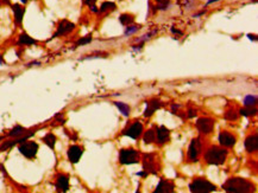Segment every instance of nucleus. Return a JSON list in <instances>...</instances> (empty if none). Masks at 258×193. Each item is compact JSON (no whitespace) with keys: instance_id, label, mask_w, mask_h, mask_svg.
<instances>
[{"instance_id":"473e14b6","label":"nucleus","mask_w":258,"mask_h":193,"mask_svg":"<svg viewBox=\"0 0 258 193\" xmlns=\"http://www.w3.org/2000/svg\"><path fill=\"white\" fill-rule=\"evenodd\" d=\"M195 115H196V111H194V110H191V109H190L189 114H188V117H190V119H191V117H194Z\"/></svg>"},{"instance_id":"c756f323","label":"nucleus","mask_w":258,"mask_h":193,"mask_svg":"<svg viewBox=\"0 0 258 193\" xmlns=\"http://www.w3.org/2000/svg\"><path fill=\"white\" fill-rule=\"evenodd\" d=\"M139 30V26H136V25H133V26H129V28H126V31H125V36H129V34H132V33H135Z\"/></svg>"},{"instance_id":"7c9ffc66","label":"nucleus","mask_w":258,"mask_h":193,"mask_svg":"<svg viewBox=\"0 0 258 193\" xmlns=\"http://www.w3.org/2000/svg\"><path fill=\"white\" fill-rule=\"evenodd\" d=\"M150 36H151V33H149V34H144V36H143V38H139L138 41H146V39H150Z\"/></svg>"},{"instance_id":"c85d7f7f","label":"nucleus","mask_w":258,"mask_h":193,"mask_svg":"<svg viewBox=\"0 0 258 193\" xmlns=\"http://www.w3.org/2000/svg\"><path fill=\"white\" fill-rule=\"evenodd\" d=\"M225 119H226V120H230V121L237 120V119H238V114H237L234 110H230L225 114Z\"/></svg>"},{"instance_id":"f704fd0d","label":"nucleus","mask_w":258,"mask_h":193,"mask_svg":"<svg viewBox=\"0 0 258 193\" xmlns=\"http://www.w3.org/2000/svg\"><path fill=\"white\" fill-rule=\"evenodd\" d=\"M171 31H173L174 33H178V34H182V32H181V31H178V30H175V28H171Z\"/></svg>"},{"instance_id":"2f4dec72","label":"nucleus","mask_w":258,"mask_h":193,"mask_svg":"<svg viewBox=\"0 0 258 193\" xmlns=\"http://www.w3.org/2000/svg\"><path fill=\"white\" fill-rule=\"evenodd\" d=\"M95 1H96V0H84V4H86V5L92 6V5H94L95 4Z\"/></svg>"},{"instance_id":"7ed1b4c3","label":"nucleus","mask_w":258,"mask_h":193,"mask_svg":"<svg viewBox=\"0 0 258 193\" xmlns=\"http://www.w3.org/2000/svg\"><path fill=\"white\" fill-rule=\"evenodd\" d=\"M189 190L194 193H207V192H214L217 190V187H215V185H213L208 180L195 179L193 182H190Z\"/></svg>"},{"instance_id":"f257e3e1","label":"nucleus","mask_w":258,"mask_h":193,"mask_svg":"<svg viewBox=\"0 0 258 193\" xmlns=\"http://www.w3.org/2000/svg\"><path fill=\"white\" fill-rule=\"evenodd\" d=\"M222 188L226 192L233 193H246L253 190V185L243 178H230L224 185Z\"/></svg>"},{"instance_id":"bb28decb","label":"nucleus","mask_w":258,"mask_h":193,"mask_svg":"<svg viewBox=\"0 0 258 193\" xmlns=\"http://www.w3.org/2000/svg\"><path fill=\"white\" fill-rule=\"evenodd\" d=\"M91 41H92V34H88V36H86V37H83V38H81V39H79V41H76V45L77 46H82V45H86V44H88Z\"/></svg>"},{"instance_id":"cd10ccee","label":"nucleus","mask_w":258,"mask_h":193,"mask_svg":"<svg viewBox=\"0 0 258 193\" xmlns=\"http://www.w3.org/2000/svg\"><path fill=\"white\" fill-rule=\"evenodd\" d=\"M156 2L158 4V10H167L170 5V0H156Z\"/></svg>"},{"instance_id":"39448f33","label":"nucleus","mask_w":258,"mask_h":193,"mask_svg":"<svg viewBox=\"0 0 258 193\" xmlns=\"http://www.w3.org/2000/svg\"><path fill=\"white\" fill-rule=\"evenodd\" d=\"M119 160L122 165L137 164L138 162V152L135 149H122Z\"/></svg>"},{"instance_id":"a211bd4d","label":"nucleus","mask_w":258,"mask_h":193,"mask_svg":"<svg viewBox=\"0 0 258 193\" xmlns=\"http://www.w3.org/2000/svg\"><path fill=\"white\" fill-rule=\"evenodd\" d=\"M18 44H20V45H35V44H37V41L32 37H30L27 33H22L18 38Z\"/></svg>"},{"instance_id":"b1692460","label":"nucleus","mask_w":258,"mask_h":193,"mask_svg":"<svg viewBox=\"0 0 258 193\" xmlns=\"http://www.w3.org/2000/svg\"><path fill=\"white\" fill-rule=\"evenodd\" d=\"M240 114L243 116H246V117L247 116H253V115L257 114V109L256 108H252V107H246V108L240 110Z\"/></svg>"},{"instance_id":"f3484780","label":"nucleus","mask_w":258,"mask_h":193,"mask_svg":"<svg viewBox=\"0 0 258 193\" xmlns=\"http://www.w3.org/2000/svg\"><path fill=\"white\" fill-rule=\"evenodd\" d=\"M157 140H158V143H164V142H167V140L169 139V135H170V132H169V129L167 128V127H164V126H161V127H158L157 128Z\"/></svg>"},{"instance_id":"aec40b11","label":"nucleus","mask_w":258,"mask_h":193,"mask_svg":"<svg viewBox=\"0 0 258 193\" xmlns=\"http://www.w3.org/2000/svg\"><path fill=\"white\" fill-rule=\"evenodd\" d=\"M114 104H115V107H117L119 110L122 111V114L124 116H129V115H130V107H129L127 104H125V103H122V102H114Z\"/></svg>"},{"instance_id":"dca6fc26","label":"nucleus","mask_w":258,"mask_h":193,"mask_svg":"<svg viewBox=\"0 0 258 193\" xmlns=\"http://www.w3.org/2000/svg\"><path fill=\"white\" fill-rule=\"evenodd\" d=\"M160 108H161V102L158 100H151L149 103H148V106H146L145 111H144V116L145 117H150L155 111L157 110V109H160Z\"/></svg>"},{"instance_id":"9b49d317","label":"nucleus","mask_w":258,"mask_h":193,"mask_svg":"<svg viewBox=\"0 0 258 193\" xmlns=\"http://www.w3.org/2000/svg\"><path fill=\"white\" fill-rule=\"evenodd\" d=\"M219 142L224 147H232L236 143V138L229 132H221L219 134Z\"/></svg>"},{"instance_id":"4be33fe9","label":"nucleus","mask_w":258,"mask_h":193,"mask_svg":"<svg viewBox=\"0 0 258 193\" xmlns=\"http://www.w3.org/2000/svg\"><path fill=\"white\" fill-rule=\"evenodd\" d=\"M143 140H144L145 143H151V142H153V141L156 140V133H155L152 129H150V130H148V132L144 134Z\"/></svg>"},{"instance_id":"5701e85b","label":"nucleus","mask_w":258,"mask_h":193,"mask_svg":"<svg viewBox=\"0 0 258 193\" xmlns=\"http://www.w3.org/2000/svg\"><path fill=\"white\" fill-rule=\"evenodd\" d=\"M257 103V97L253 96V95H247V96L244 97V106L245 107H252V106H256Z\"/></svg>"},{"instance_id":"6e6552de","label":"nucleus","mask_w":258,"mask_h":193,"mask_svg":"<svg viewBox=\"0 0 258 193\" xmlns=\"http://www.w3.org/2000/svg\"><path fill=\"white\" fill-rule=\"evenodd\" d=\"M82 153H83V151H82V148L80 146H77V145L70 146L68 152H67L69 161H70L71 164H77L79 160H80V158L82 156Z\"/></svg>"},{"instance_id":"9d476101","label":"nucleus","mask_w":258,"mask_h":193,"mask_svg":"<svg viewBox=\"0 0 258 193\" xmlns=\"http://www.w3.org/2000/svg\"><path fill=\"white\" fill-rule=\"evenodd\" d=\"M201 151V145L199 139H194L191 140L189 145V151H188V156H189L190 161H198V156Z\"/></svg>"},{"instance_id":"412c9836","label":"nucleus","mask_w":258,"mask_h":193,"mask_svg":"<svg viewBox=\"0 0 258 193\" xmlns=\"http://www.w3.org/2000/svg\"><path fill=\"white\" fill-rule=\"evenodd\" d=\"M25 133V128H23L22 126H15L13 129L10 132V136H12V138H17V136H20V135H23Z\"/></svg>"},{"instance_id":"72a5a7b5","label":"nucleus","mask_w":258,"mask_h":193,"mask_svg":"<svg viewBox=\"0 0 258 193\" xmlns=\"http://www.w3.org/2000/svg\"><path fill=\"white\" fill-rule=\"evenodd\" d=\"M149 173H144V172H138L137 173V175H139V177H146Z\"/></svg>"},{"instance_id":"a878e982","label":"nucleus","mask_w":258,"mask_h":193,"mask_svg":"<svg viewBox=\"0 0 258 193\" xmlns=\"http://www.w3.org/2000/svg\"><path fill=\"white\" fill-rule=\"evenodd\" d=\"M114 10L115 8V4H113V2H109V1H106V2H104L102 5H101V7H100V12H105V11H107V10Z\"/></svg>"},{"instance_id":"4468645a","label":"nucleus","mask_w":258,"mask_h":193,"mask_svg":"<svg viewBox=\"0 0 258 193\" xmlns=\"http://www.w3.org/2000/svg\"><path fill=\"white\" fill-rule=\"evenodd\" d=\"M156 193H170L174 192V184L170 182V181H167V180H161L160 184L157 185L156 190H155Z\"/></svg>"},{"instance_id":"1a4fd4ad","label":"nucleus","mask_w":258,"mask_h":193,"mask_svg":"<svg viewBox=\"0 0 258 193\" xmlns=\"http://www.w3.org/2000/svg\"><path fill=\"white\" fill-rule=\"evenodd\" d=\"M142 132H143V124L140 123L139 121H136L133 124H131V127L129 129H125L122 132V134L127 135V136H130L132 139H138L140 136Z\"/></svg>"},{"instance_id":"ea45409f","label":"nucleus","mask_w":258,"mask_h":193,"mask_svg":"<svg viewBox=\"0 0 258 193\" xmlns=\"http://www.w3.org/2000/svg\"><path fill=\"white\" fill-rule=\"evenodd\" d=\"M4 1H5L6 4H9V2H10V0H4Z\"/></svg>"},{"instance_id":"6ab92c4d","label":"nucleus","mask_w":258,"mask_h":193,"mask_svg":"<svg viewBox=\"0 0 258 193\" xmlns=\"http://www.w3.org/2000/svg\"><path fill=\"white\" fill-rule=\"evenodd\" d=\"M43 141H44V143H45L49 148H51V149H54L55 148V145H56V136H55L53 133L46 134V135L43 138Z\"/></svg>"},{"instance_id":"423d86ee","label":"nucleus","mask_w":258,"mask_h":193,"mask_svg":"<svg viewBox=\"0 0 258 193\" xmlns=\"http://www.w3.org/2000/svg\"><path fill=\"white\" fill-rule=\"evenodd\" d=\"M196 127L202 133V134H209L212 130H213V127H214V121L209 117H201L196 122Z\"/></svg>"},{"instance_id":"58836bf2","label":"nucleus","mask_w":258,"mask_h":193,"mask_svg":"<svg viewBox=\"0 0 258 193\" xmlns=\"http://www.w3.org/2000/svg\"><path fill=\"white\" fill-rule=\"evenodd\" d=\"M20 1H22V2H24V4H25V2H27V0H20Z\"/></svg>"},{"instance_id":"393cba45","label":"nucleus","mask_w":258,"mask_h":193,"mask_svg":"<svg viewBox=\"0 0 258 193\" xmlns=\"http://www.w3.org/2000/svg\"><path fill=\"white\" fill-rule=\"evenodd\" d=\"M119 21L122 23V25H129V24L133 23V18H132V15H130V14H122V15L119 17Z\"/></svg>"},{"instance_id":"2eb2a0df","label":"nucleus","mask_w":258,"mask_h":193,"mask_svg":"<svg viewBox=\"0 0 258 193\" xmlns=\"http://www.w3.org/2000/svg\"><path fill=\"white\" fill-rule=\"evenodd\" d=\"M12 11H13V13H14V20H15V24H17V25H20V24H22V21H23L24 12H25L24 7H23V6H20L19 4H14V5H12Z\"/></svg>"},{"instance_id":"c9c22d12","label":"nucleus","mask_w":258,"mask_h":193,"mask_svg":"<svg viewBox=\"0 0 258 193\" xmlns=\"http://www.w3.org/2000/svg\"><path fill=\"white\" fill-rule=\"evenodd\" d=\"M249 37H250V39H253V41H256V36H251V34H249Z\"/></svg>"},{"instance_id":"f03ea898","label":"nucleus","mask_w":258,"mask_h":193,"mask_svg":"<svg viewBox=\"0 0 258 193\" xmlns=\"http://www.w3.org/2000/svg\"><path fill=\"white\" fill-rule=\"evenodd\" d=\"M227 154L229 152L224 148H219V147H211L206 154H205V160L207 164L209 165H222L226 159H227Z\"/></svg>"},{"instance_id":"20e7f679","label":"nucleus","mask_w":258,"mask_h":193,"mask_svg":"<svg viewBox=\"0 0 258 193\" xmlns=\"http://www.w3.org/2000/svg\"><path fill=\"white\" fill-rule=\"evenodd\" d=\"M19 152L27 159H32V158L36 156V154L38 152V145L36 142H33V141H30V142L24 141L19 146Z\"/></svg>"},{"instance_id":"ddd939ff","label":"nucleus","mask_w":258,"mask_h":193,"mask_svg":"<svg viewBox=\"0 0 258 193\" xmlns=\"http://www.w3.org/2000/svg\"><path fill=\"white\" fill-rule=\"evenodd\" d=\"M245 148L249 153H255L257 151L258 148V139L257 135L253 134V135H250L247 136L246 140H245Z\"/></svg>"},{"instance_id":"4c0bfd02","label":"nucleus","mask_w":258,"mask_h":193,"mask_svg":"<svg viewBox=\"0 0 258 193\" xmlns=\"http://www.w3.org/2000/svg\"><path fill=\"white\" fill-rule=\"evenodd\" d=\"M2 63H4V59H2V57L0 55V64H2Z\"/></svg>"},{"instance_id":"f8f14e48","label":"nucleus","mask_w":258,"mask_h":193,"mask_svg":"<svg viewBox=\"0 0 258 193\" xmlns=\"http://www.w3.org/2000/svg\"><path fill=\"white\" fill-rule=\"evenodd\" d=\"M56 188L61 192H67L69 190V177L64 174H60L56 179Z\"/></svg>"},{"instance_id":"e433bc0d","label":"nucleus","mask_w":258,"mask_h":193,"mask_svg":"<svg viewBox=\"0 0 258 193\" xmlns=\"http://www.w3.org/2000/svg\"><path fill=\"white\" fill-rule=\"evenodd\" d=\"M215 1H219V0H208L207 4H212V2H215Z\"/></svg>"},{"instance_id":"0eeeda50","label":"nucleus","mask_w":258,"mask_h":193,"mask_svg":"<svg viewBox=\"0 0 258 193\" xmlns=\"http://www.w3.org/2000/svg\"><path fill=\"white\" fill-rule=\"evenodd\" d=\"M74 28H75V25H74L73 23H70V21H68V20L64 19V20L60 21V24H58V26H57V31L55 32L53 38H56V37H58V36L67 34L69 32H71Z\"/></svg>"}]
</instances>
